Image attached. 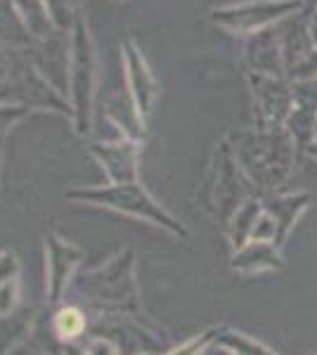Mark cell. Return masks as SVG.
I'll return each instance as SVG.
<instances>
[{"label":"cell","mask_w":317,"mask_h":355,"mask_svg":"<svg viewBox=\"0 0 317 355\" xmlns=\"http://www.w3.org/2000/svg\"><path fill=\"white\" fill-rule=\"evenodd\" d=\"M282 266L280 246L273 242H249L241 249H237L232 259V268L241 272H261V270H275Z\"/></svg>","instance_id":"6da1fadb"},{"label":"cell","mask_w":317,"mask_h":355,"mask_svg":"<svg viewBox=\"0 0 317 355\" xmlns=\"http://www.w3.org/2000/svg\"><path fill=\"white\" fill-rule=\"evenodd\" d=\"M310 197L308 194H298V197H280V199H273V202L263 204L265 214L275 220L277 225V239H275V246H282L286 239V234L293 227V223L298 220V216L305 211L308 206Z\"/></svg>","instance_id":"7a4b0ae2"},{"label":"cell","mask_w":317,"mask_h":355,"mask_svg":"<svg viewBox=\"0 0 317 355\" xmlns=\"http://www.w3.org/2000/svg\"><path fill=\"white\" fill-rule=\"evenodd\" d=\"M263 214V204L258 202H246V206L241 211H237L232 220V227H230V237H232V244L234 249H241L244 244L251 242V232L256 227V220L258 216Z\"/></svg>","instance_id":"3957f363"},{"label":"cell","mask_w":317,"mask_h":355,"mask_svg":"<svg viewBox=\"0 0 317 355\" xmlns=\"http://www.w3.org/2000/svg\"><path fill=\"white\" fill-rule=\"evenodd\" d=\"M218 343L237 355H277V353L270 351L268 346H263V343L253 341L244 334H237V331H228V334L218 339Z\"/></svg>","instance_id":"277c9868"},{"label":"cell","mask_w":317,"mask_h":355,"mask_svg":"<svg viewBox=\"0 0 317 355\" xmlns=\"http://www.w3.org/2000/svg\"><path fill=\"white\" fill-rule=\"evenodd\" d=\"M60 329L65 331V334H74V331L80 329V318L76 311H67L60 315Z\"/></svg>","instance_id":"5b68a950"}]
</instances>
